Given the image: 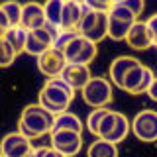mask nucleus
I'll return each mask as SVG.
<instances>
[{
  "label": "nucleus",
  "mask_w": 157,
  "mask_h": 157,
  "mask_svg": "<svg viewBox=\"0 0 157 157\" xmlns=\"http://www.w3.org/2000/svg\"><path fill=\"white\" fill-rule=\"evenodd\" d=\"M153 78H155L153 71H151L149 67H145V65L140 63V65L134 67L126 75L124 85H122V90L130 92V94H144V92H147V88H149Z\"/></svg>",
  "instance_id": "nucleus-6"
},
{
  "label": "nucleus",
  "mask_w": 157,
  "mask_h": 157,
  "mask_svg": "<svg viewBox=\"0 0 157 157\" xmlns=\"http://www.w3.org/2000/svg\"><path fill=\"white\" fill-rule=\"evenodd\" d=\"M86 157H118V147L116 144H110L106 140L96 137L90 145H88Z\"/></svg>",
  "instance_id": "nucleus-18"
},
{
  "label": "nucleus",
  "mask_w": 157,
  "mask_h": 157,
  "mask_svg": "<svg viewBox=\"0 0 157 157\" xmlns=\"http://www.w3.org/2000/svg\"><path fill=\"white\" fill-rule=\"evenodd\" d=\"M132 24L128 22H120V20L108 16V29H106V37L114 39V41H122V39H126L128 32H130Z\"/></svg>",
  "instance_id": "nucleus-20"
},
{
  "label": "nucleus",
  "mask_w": 157,
  "mask_h": 157,
  "mask_svg": "<svg viewBox=\"0 0 157 157\" xmlns=\"http://www.w3.org/2000/svg\"><path fill=\"white\" fill-rule=\"evenodd\" d=\"M51 147L65 157H73L81 151L82 147V136L77 132H67V130H57L51 132Z\"/></svg>",
  "instance_id": "nucleus-7"
},
{
  "label": "nucleus",
  "mask_w": 157,
  "mask_h": 157,
  "mask_svg": "<svg viewBox=\"0 0 157 157\" xmlns=\"http://www.w3.org/2000/svg\"><path fill=\"white\" fill-rule=\"evenodd\" d=\"M0 26L4 28V32H6V29H10L12 26H10V22H8V18H6V14L2 12V10H0Z\"/></svg>",
  "instance_id": "nucleus-34"
},
{
  "label": "nucleus",
  "mask_w": 157,
  "mask_h": 157,
  "mask_svg": "<svg viewBox=\"0 0 157 157\" xmlns=\"http://www.w3.org/2000/svg\"><path fill=\"white\" fill-rule=\"evenodd\" d=\"M114 122H116V112L110 110L104 118H102L100 126H98V132H96V137H100V140H106L108 134L112 132V128H114Z\"/></svg>",
  "instance_id": "nucleus-26"
},
{
  "label": "nucleus",
  "mask_w": 157,
  "mask_h": 157,
  "mask_svg": "<svg viewBox=\"0 0 157 157\" xmlns=\"http://www.w3.org/2000/svg\"><path fill=\"white\" fill-rule=\"evenodd\" d=\"M145 26H147V32L151 33V37L157 36V14H153V16H149V20L145 22Z\"/></svg>",
  "instance_id": "nucleus-31"
},
{
  "label": "nucleus",
  "mask_w": 157,
  "mask_h": 157,
  "mask_svg": "<svg viewBox=\"0 0 157 157\" xmlns=\"http://www.w3.org/2000/svg\"><path fill=\"white\" fill-rule=\"evenodd\" d=\"M151 45H153V47H157V36H153V37H151Z\"/></svg>",
  "instance_id": "nucleus-35"
},
{
  "label": "nucleus",
  "mask_w": 157,
  "mask_h": 157,
  "mask_svg": "<svg viewBox=\"0 0 157 157\" xmlns=\"http://www.w3.org/2000/svg\"><path fill=\"white\" fill-rule=\"evenodd\" d=\"M26 157H32V153H29V155H26Z\"/></svg>",
  "instance_id": "nucleus-38"
},
{
  "label": "nucleus",
  "mask_w": 157,
  "mask_h": 157,
  "mask_svg": "<svg viewBox=\"0 0 157 157\" xmlns=\"http://www.w3.org/2000/svg\"><path fill=\"white\" fill-rule=\"evenodd\" d=\"M137 65H140V61H137L136 57H130V55H120V57H116L114 61L110 63V81H112V85H116L118 88H122L126 75H128V73H130L134 67H137Z\"/></svg>",
  "instance_id": "nucleus-13"
},
{
  "label": "nucleus",
  "mask_w": 157,
  "mask_h": 157,
  "mask_svg": "<svg viewBox=\"0 0 157 157\" xmlns=\"http://www.w3.org/2000/svg\"><path fill=\"white\" fill-rule=\"evenodd\" d=\"M147 94H149L151 100H155V102H157V77L153 78V81H151L149 88H147Z\"/></svg>",
  "instance_id": "nucleus-32"
},
{
  "label": "nucleus",
  "mask_w": 157,
  "mask_h": 157,
  "mask_svg": "<svg viewBox=\"0 0 157 157\" xmlns=\"http://www.w3.org/2000/svg\"><path fill=\"white\" fill-rule=\"evenodd\" d=\"M130 128L140 141L153 144V141H157V112L155 110H141L132 120Z\"/></svg>",
  "instance_id": "nucleus-5"
},
{
  "label": "nucleus",
  "mask_w": 157,
  "mask_h": 157,
  "mask_svg": "<svg viewBox=\"0 0 157 157\" xmlns=\"http://www.w3.org/2000/svg\"><path fill=\"white\" fill-rule=\"evenodd\" d=\"M45 24V14H43V4L39 2H26L22 4V18H20V26L28 32L37 29Z\"/></svg>",
  "instance_id": "nucleus-11"
},
{
  "label": "nucleus",
  "mask_w": 157,
  "mask_h": 157,
  "mask_svg": "<svg viewBox=\"0 0 157 157\" xmlns=\"http://www.w3.org/2000/svg\"><path fill=\"white\" fill-rule=\"evenodd\" d=\"M63 55H65L67 63L88 65V63H92L94 57H96V43L88 41V39H85L82 36H77L67 43V47L63 49Z\"/></svg>",
  "instance_id": "nucleus-4"
},
{
  "label": "nucleus",
  "mask_w": 157,
  "mask_h": 157,
  "mask_svg": "<svg viewBox=\"0 0 157 157\" xmlns=\"http://www.w3.org/2000/svg\"><path fill=\"white\" fill-rule=\"evenodd\" d=\"M47 45H43L39 39L33 36L32 32H28V37H26V47H24V53H28V55H32V57H39L41 53H45L47 51Z\"/></svg>",
  "instance_id": "nucleus-23"
},
{
  "label": "nucleus",
  "mask_w": 157,
  "mask_h": 157,
  "mask_svg": "<svg viewBox=\"0 0 157 157\" xmlns=\"http://www.w3.org/2000/svg\"><path fill=\"white\" fill-rule=\"evenodd\" d=\"M81 92L82 100L92 108H104L112 102V85L104 77H90Z\"/></svg>",
  "instance_id": "nucleus-3"
},
{
  "label": "nucleus",
  "mask_w": 157,
  "mask_h": 157,
  "mask_svg": "<svg viewBox=\"0 0 157 157\" xmlns=\"http://www.w3.org/2000/svg\"><path fill=\"white\" fill-rule=\"evenodd\" d=\"M108 16H112V18H116V20H120V22H128V24H134L137 22V18L134 16V14L128 10L124 4H120V2H116V4H112L110 10H108Z\"/></svg>",
  "instance_id": "nucleus-24"
},
{
  "label": "nucleus",
  "mask_w": 157,
  "mask_h": 157,
  "mask_svg": "<svg viewBox=\"0 0 157 157\" xmlns=\"http://www.w3.org/2000/svg\"><path fill=\"white\" fill-rule=\"evenodd\" d=\"M0 10L6 14L10 26H20V18H22V4L16 2V0H6V2L0 4Z\"/></svg>",
  "instance_id": "nucleus-22"
},
{
  "label": "nucleus",
  "mask_w": 157,
  "mask_h": 157,
  "mask_svg": "<svg viewBox=\"0 0 157 157\" xmlns=\"http://www.w3.org/2000/svg\"><path fill=\"white\" fill-rule=\"evenodd\" d=\"M16 59V53L14 49L4 41V37H0V67H10Z\"/></svg>",
  "instance_id": "nucleus-27"
},
{
  "label": "nucleus",
  "mask_w": 157,
  "mask_h": 157,
  "mask_svg": "<svg viewBox=\"0 0 157 157\" xmlns=\"http://www.w3.org/2000/svg\"><path fill=\"white\" fill-rule=\"evenodd\" d=\"M126 41L128 45L132 49H136V51H144V49L151 47V33L147 32V26L145 22H134L130 28V32H128L126 36Z\"/></svg>",
  "instance_id": "nucleus-14"
},
{
  "label": "nucleus",
  "mask_w": 157,
  "mask_h": 157,
  "mask_svg": "<svg viewBox=\"0 0 157 157\" xmlns=\"http://www.w3.org/2000/svg\"><path fill=\"white\" fill-rule=\"evenodd\" d=\"M116 2H124V0H114V4H116Z\"/></svg>",
  "instance_id": "nucleus-37"
},
{
  "label": "nucleus",
  "mask_w": 157,
  "mask_h": 157,
  "mask_svg": "<svg viewBox=\"0 0 157 157\" xmlns=\"http://www.w3.org/2000/svg\"><path fill=\"white\" fill-rule=\"evenodd\" d=\"M57 130H67V132H77V134H81L82 132V122H81V118L77 114L65 110V112H61V114H57L53 118L51 132H57ZM51 132H49V134H51Z\"/></svg>",
  "instance_id": "nucleus-15"
},
{
  "label": "nucleus",
  "mask_w": 157,
  "mask_h": 157,
  "mask_svg": "<svg viewBox=\"0 0 157 157\" xmlns=\"http://www.w3.org/2000/svg\"><path fill=\"white\" fill-rule=\"evenodd\" d=\"M77 36H78V33L75 32V29H61V32H59V36H57V39L53 41V47L59 49V51H63V49L67 47V43L71 41L73 37H77Z\"/></svg>",
  "instance_id": "nucleus-28"
},
{
  "label": "nucleus",
  "mask_w": 157,
  "mask_h": 157,
  "mask_svg": "<svg viewBox=\"0 0 157 157\" xmlns=\"http://www.w3.org/2000/svg\"><path fill=\"white\" fill-rule=\"evenodd\" d=\"M0 157H2V153H0Z\"/></svg>",
  "instance_id": "nucleus-39"
},
{
  "label": "nucleus",
  "mask_w": 157,
  "mask_h": 157,
  "mask_svg": "<svg viewBox=\"0 0 157 157\" xmlns=\"http://www.w3.org/2000/svg\"><path fill=\"white\" fill-rule=\"evenodd\" d=\"M53 116L39 104H28L20 114L18 120V132L24 134L28 140H36L51 132L53 128Z\"/></svg>",
  "instance_id": "nucleus-2"
},
{
  "label": "nucleus",
  "mask_w": 157,
  "mask_h": 157,
  "mask_svg": "<svg viewBox=\"0 0 157 157\" xmlns=\"http://www.w3.org/2000/svg\"><path fill=\"white\" fill-rule=\"evenodd\" d=\"M106 29H108V12H98L94 26L88 29L82 37L88 39V41H92V43H100L102 39L106 37Z\"/></svg>",
  "instance_id": "nucleus-17"
},
{
  "label": "nucleus",
  "mask_w": 157,
  "mask_h": 157,
  "mask_svg": "<svg viewBox=\"0 0 157 157\" xmlns=\"http://www.w3.org/2000/svg\"><path fill=\"white\" fill-rule=\"evenodd\" d=\"M73 90H82V86L90 81V69L88 65H78V63H67L63 73L59 75Z\"/></svg>",
  "instance_id": "nucleus-10"
},
{
  "label": "nucleus",
  "mask_w": 157,
  "mask_h": 157,
  "mask_svg": "<svg viewBox=\"0 0 157 157\" xmlns=\"http://www.w3.org/2000/svg\"><path fill=\"white\" fill-rule=\"evenodd\" d=\"M32 140H28L20 132H10L0 140V153L2 157H26L32 153Z\"/></svg>",
  "instance_id": "nucleus-8"
},
{
  "label": "nucleus",
  "mask_w": 157,
  "mask_h": 157,
  "mask_svg": "<svg viewBox=\"0 0 157 157\" xmlns=\"http://www.w3.org/2000/svg\"><path fill=\"white\" fill-rule=\"evenodd\" d=\"M2 36H4V28L0 26V37H2Z\"/></svg>",
  "instance_id": "nucleus-36"
},
{
  "label": "nucleus",
  "mask_w": 157,
  "mask_h": 157,
  "mask_svg": "<svg viewBox=\"0 0 157 157\" xmlns=\"http://www.w3.org/2000/svg\"><path fill=\"white\" fill-rule=\"evenodd\" d=\"M73 98H75V90L61 77H53L47 78L45 85L39 90V106H43L47 112L57 116L61 112L69 110Z\"/></svg>",
  "instance_id": "nucleus-1"
},
{
  "label": "nucleus",
  "mask_w": 157,
  "mask_h": 157,
  "mask_svg": "<svg viewBox=\"0 0 157 157\" xmlns=\"http://www.w3.org/2000/svg\"><path fill=\"white\" fill-rule=\"evenodd\" d=\"M67 61H65V55L63 51H59L55 47H49L45 53L37 57V69L41 71V75H45L47 78H53V77H59L65 69Z\"/></svg>",
  "instance_id": "nucleus-9"
},
{
  "label": "nucleus",
  "mask_w": 157,
  "mask_h": 157,
  "mask_svg": "<svg viewBox=\"0 0 157 157\" xmlns=\"http://www.w3.org/2000/svg\"><path fill=\"white\" fill-rule=\"evenodd\" d=\"M108 112H110V110H108V108L104 106V108H94V110L88 114V118H86V128H88V132H90L92 136H96L98 126H100L102 118H104Z\"/></svg>",
  "instance_id": "nucleus-25"
},
{
  "label": "nucleus",
  "mask_w": 157,
  "mask_h": 157,
  "mask_svg": "<svg viewBox=\"0 0 157 157\" xmlns=\"http://www.w3.org/2000/svg\"><path fill=\"white\" fill-rule=\"evenodd\" d=\"M41 157H65L63 153H59V151H55L53 147H43V153Z\"/></svg>",
  "instance_id": "nucleus-33"
},
{
  "label": "nucleus",
  "mask_w": 157,
  "mask_h": 157,
  "mask_svg": "<svg viewBox=\"0 0 157 157\" xmlns=\"http://www.w3.org/2000/svg\"><path fill=\"white\" fill-rule=\"evenodd\" d=\"M82 6L92 12H108L112 6V0H81Z\"/></svg>",
  "instance_id": "nucleus-29"
},
{
  "label": "nucleus",
  "mask_w": 157,
  "mask_h": 157,
  "mask_svg": "<svg viewBox=\"0 0 157 157\" xmlns=\"http://www.w3.org/2000/svg\"><path fill=\"white\" fill-rule=\"evenodd\" d=\"M120 4H124V6L130 10L136 18L140 16V14L144 12V8H145V2H144V0H124V2H120Z\"/></svg>",
  "instance_id": "nucleus-30"
},
{
  "label": "nucleus",
  "mask_w": 157,
  "mask_h": 157,
  "mask_svg": "<svg viewBox=\"0 0 157 157\" xmlns=\"http://www.w3.org/2000/svg\"><path fill=\"white\" fill-rule=\"evenodd\" d=\"M82 14H85V6L81 0H65L61 10V20H59V29H75L77 32Z\"/></svg>",
  "instance_id": "nucleus-12"
},
{
  "label": "nucleus",
  "mask_w": 157,
  "mask_h": 157,
  "mask_svg": "<svg viewBox=\"0 0 157 157\" xmlns=\"http://www.w3.org/2000/svg\"><path fill=\"white\" fill-rule=\"evenodd\" d=\"M130 134V120L122 114V112H116V122H114V128H112V132L108 134L106 141H110V144H120V141L126 140V136Z\"/></svg>",
  "instance_id": "nucleus-19"
},
{
  "label": "nucleus",
  "mask_w": 157,
  "mask_h": 157,
  "mask_svg": "<svg viewBox=\"0 0 157 157\" xmlns=\"http://www.w3.org/2000/svg\"><path fill=\"white\" fill-rule=\"evenodd\" d=\"M4 41L8 43L10 47L14 49V53H16V57L20 53H24V47H26V37H28V29H24L22 26H14L4 32Z\"/></svg>",
  "instance_id": "nucleus-16"
},
{
  "label": "nucleus",
  "mask_w": 157,
  "mask_h": 157,
  "mask_svg": "<svg viewBox=\"0 0 157 157\" xmlns=\"http://www.w3.org/2000/svg\"><path fill=\"white\" fill-rule=\"evenodd\" d=\"M65 0H47L43 4V14H45V22L53 28H59V20H61V10Z\"/></svg>",
  "instance_id": "nucleus-21"
}]
</instances>
